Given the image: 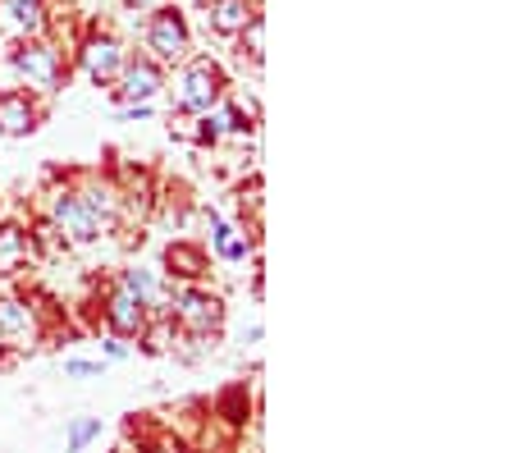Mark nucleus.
Returning a JSON list of instances; mask_svg holds the SVG:
<instances>
[{
    "label": "nucleus",
    "mask_w": 512,
    "mask_h": 453,
    "mask_svg": "<svg viewBox=\"0 0 512 453\" xmlns=\"http://www.w3.org/2000/svg\"><path fill=\"white\" fill-rule=\"evenodd\" d=\"M51 321L37 307V298L23 289H0V344L10 357H28L46 344Z\"/></svg>",
    "instance_id": "f03ea898"
},
{
    "label": "nucleus",
    "mask_w": 512,
    "mask_h": 453,
    "mask_svg": "<svg viewBox=\"0 0 512 453\" xmlns=\"http://www.w3.org/2000/svg\"><path fill=\"white\" fill-rule=\"evenodd\" d=\"M32 257H37V248H32V229L23 225V220H0V280L19 275Z\"/></svg>",
    "instance_id": "4468645a"
},
{
    "label": "nucleus",
    "mask_w": 512,
    "mask_h": 453,
    "mask_svg": "<svg viewBox=\"0 0 512 453\" xmlns=\"http://www.w3.org/2000/svg\"><path fill=\"white\" fill-rule=\"evenodd\" d=\"M133 60L128 55V46L119 42V37H110V33H92L83 42V51H78V65H83V74L92 78L96 87H110L119 74H124V65Z\"/></svg>",
    "instance_id": "9d476101"
},
{
    "label": "nucleus",
    "mask_w": 512,
    "mask_h": 453,
    "mask_svg": "<svg viewBox=\"0 0 512 453\" xmlns=\"http://www.w3.org/2000/svg\"><path fill=\"white\" fill-rule=\"evenodd\" d=\"M238 37H243V55H252L256 65H261V55H266V23H261V14H256Z\"/></svg>",
    "instance_id": "412c9836"
},
{
    "label": "nucleus",
    "mask_w": 512,
    "mask_h": 453,
    "mask_svg": "<svg viewBox=\"0 0 512 453\" xmlns=\"http://www.w3.org/2000/svg\"><path fill=\"white\" fill-rule=\"evenodd\" d=\"M64 376L69 380H96V376H106V362H101V357H64Z\"/></svg>",
    "instance_id": "aec40b11"
},
{
    "label": "nucleus",
    "mask_w": 512,
    "mask_h": 453,
    "mask_svg": "<svg viewBox=\"0 0 512 453\" xmlns=\"http://www.w3.org/2000/svg\"><path fill=\"white\" fill-rule=\"evenodd\" d=\"M37 129H42V101L23 87H5L0 92V138H32Z\"/></svg>",
    "instance_id": "f8f14e48"
},
{
    "label": "nucleus",
    "mask_w": 512,
    "mask_h": 453,
    "mask_svg": "<svg viewBox=\"0 0 512 453\" xmlns=\"http://www.w3.org/2000/svg\"><path fill=\"white\" fill-rule=\"evenodd\" d=\"M252 19H256L252 0H211V14H206L211 33H220V37H238Z\"/></svg>",
    "instance_id": "dca6fc26"
},
{
    "label": "nucleus",
    "mask_w": 512,
    "mask_h": 453,
    "mask_svg": "<svg viewBox=\"0 0 512 453\" xmlns=\"http://www.w3.org/2000/svg\"><path fill=\"white\" fill-rule=\"evenodd\" d=\"M211 412H215V417H224L229 426H243L247 412H252V394H247V385H229V389H220V399L211 403Z\"/></svg>",
    "instance_id": "6ab92c4d"
},
{
    "label": "nucleus",
    "mask_w": 512,
    "mask_h": 453,
    "mask_svg": "<svg viewBox=\"0 0 512 453\" xmlns=\"http://www.w3.org/2000/svg\"><path fill=\"white\" fill-rule=\"evenodd\" d=\"M101 440V417H87V412H78V417L64 421V453H87V444Z\"/></svg>",
    "instance_id": "a211bd4d"
},
{
    "label": "nucleus",
    "mask_w": 512,
    "mask_h": 453,
    "mask_svg": "<svg viewBox=\"0 0 512 453\" xmlns=\"http://www.w3.org/2000/svg\"><path fill=\"white\" fill-rule=\"evenodd\" d=\"M151 106H119V119H147Z\"/></svg>",
    "instance_id": "5701e85b"
},
{
    "label": "nucleus",
    "mask_w": 512,
    "mask_h": 453,
    "mask_svg": "<svg viewBox=\"0 0 512 453\" xmlns=\"http://www.w3.org/2000/svg\"><path fill=\"white\" fill-rule=\"evenodd\" d=\"M0 28L28 42L46 28V5L42 0H0Z\"/></svg>",
    "instance_id": "2eb2a0df"
},
{
    "label": "nucleus",
    "mask_w": 512,
    "mask_h": 453,
    "mask_svg": "<svg viewBox=\"0 0 512 453\" xmlns=\"http://www.w3.org/2000/svg\"><path fill=\"white\" fill-rule=\"evenodd\" d=\"M96 307H101V325H106V335L124 339V344H138V335L147 330V321H151V312L138 302V293L128 289L119 275H110L106 280V289H101Z\"/></svg>",
    "instance_id": "423d86ee"
},
{
    "label": "nucleus",
    "mask_w": 512,
    "mask_h": 453,
    "mask_svg": "<svg viewBox=\"0 0 512 453\" xmlns=\"http://www.w3.org/2000/svg\"><path fill=\"white\" fill-rule=\"evenodd\" d=\"M174 348H179V330H174L170 316H151L147 330L138 335V353L147 357H170Z\"/></svg>",
    "instance_id": "f3484780"
},
{
    "label": "nucleus",
    "mask_w": 512,
    "mask_h": 453,
    "mask_svg": "<svg viewBox=\"0 0 512 453\" xmlns=\"http://www.w3.org/2000/svg\"><path fill=\"white\" fill-rule=\"evenodd\" d=\"M10 65H14V74L28 83L32 97H55V92L69 83V60L60 55V46L42 42V37H28V42L14 46Z\"/></svg>",
    "instance_id": "39448f33"
},
{
    "label": "nucleus",
    "mask_w": 512,
    "mask_h": 453,
    "mask_svg": "<svg viewBox=\"0 0 512 453\" xmlns=\"http://www.w3.org/2000/svg\"><path fill=\"white\" fill-rule=\"evenodd\" d=\"M174 92V110L179 115H206V110H215L224 101V69L215 65L211 55H188V60H179V74H174V83H165Z\"/></svg>",
    "instance_id": "20e7f679"
},
{
    "label": "nucleus",
    "mask_w": 512,
    "mask_h": 453,
    "mask_svg": "<svg viewBox=\"0 0 512 453\" xmlns=\"http://www.w3.org/2000/svg\"><path fill=\"white\" fill-rule=\"evenodd\" d=\"M147 51L156 65H179L188 60L192 51V33H188V19H183L174 5H160L147 23Z\"/></svg>",
    "instance_id": "0eeeda50"
},
{
    "label": "nucleus",
    "mask_w": 512,
    "mask_h": 453,
    "mask_svg": "<svg viewBox=\"0 0 512 453\" xmlns=\"http://www.w3.org/2000/svg\"><path fill=\"white\" fill-rule=\"evenodd\" d=\"M206 220V252H211V261H224V266H243V261L256 257V234H247L243 225H234V220H224L215 206H206L202 211Z\"/></svg>",
    "instance_id": "6e6552de"
},
{
    "label": "nucleus",
    "mask_w": 512,
    "mask_h": 453,
    "mask_svg": "<svg viewBox=\"0 0 512 453\" xmlns=\"http://www.w3.org/2000/svg\"><path fill=\"white\" fill-rule=\"evenodd\" d=\"M128 357H133V348H128L124 339L101 335V362H128Z\"/></svg>",
    "instance_id": "4be33fe9"
},
{
    "label": "nucleus",
    "mask_w": 512,
    "mask_h": 453,
    "mask_svg": "<svg viewBox=\"0 0 512 453\" xmlns=\"http://www.w3.org/2000/svg\"><path fill=\"white\" fill-rule=\"evenodd\" d=\"M42 220L55 229V238H60L64 252H69V248H92V243H101V238L115 234V229H110L106 220L96 216L92 206L74 193V184H69V179H64V184H55L51 193H46Z\"/></svg>",
    "instance_id": "f257e3e1"
},
{
    "label": "nucleus",
    "mask_w": 512,
    "mask_h": 453,
    "mask_svg": "<svg viewBox=\"0 0 512 453\" xmlns=\"http://www.w3.org/2000/svg\"><path fill=\"white\" fill-rule=\"evenodd\" d=\"M0 362H10V353H5V344H0Z\"/></svg>",
    "instance_id": "a878e982"
},
{
    "label": "nucleus",
    "mask_w": 512,
    "mask_h": 453,
    "mask_svg": "<svg viewBox=\"0 0 512 453\" xmlns=\"http://www.w3.org/2000/svg\"><path fill=\"white\" fill-rule=\"evenodd\" d=\"M174 330L188 339H220L224 330V298L211 284H174L170 289V312Z\"/></svg>",
    "instance_id": "7ed1b4c3"
},
{
    "label": "nucleus",
    "mask_w": 512,
    "mask_h": 453,
    "mask_svg": "<svg viewBox=\"0 0 512 453\" xmlns=\"http://www.w3.org/2000/svg\"><path fill=\"white\" fill-rule=\"evenodd\" d=\"M261 335H266L261 325H247V330H243V344H247V348H252V344H261Z\"/></svg>",
    "instance_id": "b1692460"
},
{
    "label": "nucleus",
    "mask_w": 512,
    "mask_h": 453,
    "mask_svg": "<svg viewBox=\"0 0 512 453\" xmlns=\"http://www.w3.org/2000/svg\"><path fill=\"white\" fill-rule=\"evenodd\" d=\"M110 87H115L119 106H151V101L165 92V69H160L151 55H138V60H128L124 74Z\"/></svg>",
    "instance_id": "9b49d317"
},
{
    "label": "nucleus",
    "mask_w": 512,
    "mask_h": 453,
    "mask_svg": "<svg viewBox=\"0 0 512 453\" xmlns=\"http://www.w3.org/2000/svg\"><path fill=\"white\" fill-rule=\"evenodd\" d=\"M128 5H138V10H160V0H128Z\"/></svg>",
    "instance_id": "393cba45"
},
{
    "label": "nucleus",
    "mask_w": 512,
    "mask_h": 453,
    "mask_svg": "<svg viewBox=\"0 0 512 453\" xmlns=\"http://www.w3.org/2000/svg\"><path fill=\"white\" fill-rule=\"evenodd\" d=\"M115 275L133 293H138V302L147 307L151 316H165V312H170V289H174V284L165 280V270H160V266H142V261H133V266L115 270Z\"/></svg>",
    "instance_id": "ddd939ff"
},
{
    "label": "nucleus",
    "mask_w": 512,
    "mask_h": 453,
    "mask_svg": "<svg viewBox=\"0 0 512 453\" xmlns=\"http://www.w3.org/2000/svg\"><path fill=\"white\" fill-rule=\"evenodd\" d=\"M160 270L170 284H211V252L202 238H170Z\"/></svg>",
    "instance_id": "1a4fd4ad"
}]
</instances>
